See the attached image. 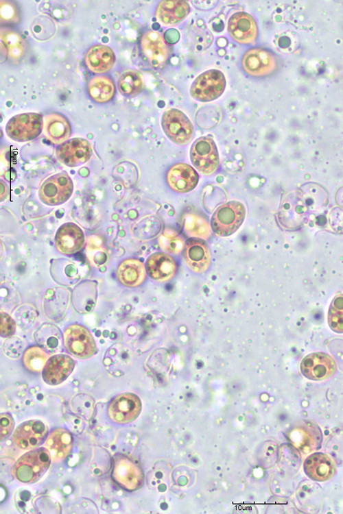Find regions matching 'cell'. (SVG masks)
<instances>
[{
    "mask_svg": "<svg viewBox=\"0 0 343 514\" xmlns=\"http://www.w3.org/2000/svg\"><path fill=\"white\" fill-rule=\"evenodd\" d=\"M327 203V194L321 186L307 184L284 196L278 212L279 221L285 229H296Z\"/></svg>",
    "mask_w": 343,
    "mask_h": 514,
    "instance_id": "1",
    "label": "cell"
},
{
    "mask_svg": "<svg viewBox=\"0 0 343 514\" xmlns=\"http://www.w3.org/2000/svg\"><path fill=\"white\" fill-rule=\"evenodd\" d=\"M51 460V454L47 448H40L29 451L17 460L13 469L14 475L22 482H35L47 472Z\"/></svg>",
    "mask_w": 343,
    "mask_h": 514,
    "instance_id": "2",
    "label": "cell"
},
{
    "mask_svg": "<svg viewBox=\"0 0 343 514\" xmlns=\"http://www.w3.org/2000/svg\"><path fill=\"white\" fill-rule=\"evenodd\" d=\"M246 212L244 205L239 201H230L222 204L212 215V230L219 236L233 234L244 222Z\"/></svg>",
    "mask_w": 343,
    "mask_h": 514,
    "instance_id": "3",
    "label": "cell"
},
{
    "mask_svg": "<svg viewBox=\"0 0 343 514\" xmlns=\"http://www.w3.org/2000/svg\"><path fill=\"white\" fill-rule=\"evenodd\" d=\"M43 129L42 115L36 112H27L12 117L6 124L5 132L12 140L27 142L37 138Z\"/></svg>",
    "mask_w": 343,
    "mask_h": 514,
    "instance_id": "4",
    "label": "cell"
},
{
    "mask_svg": "<svg viewBox=\"0 0 343 514\" xmlns=\"http://www.w3.org/2000/svg\"><path fill=\"white\" fill-rule=\"evenodd\" d=\"M73 191V183L65 172L47 178L40 186V200L48 206H58L66 202Z\"/></svg>",
    "mask_w": 343,
    "mask_h": 514,
    "instance_id": "5",
    "label": "cell"
},
{
    "mask_svg": "<svg viewBox=\"0 0 343 514\" xmlns=\"http://www.w3.org/2000/svg\"><path fill=\"white\" fill-rule=\"evenodd\" d=\"M190 158L196 169L205 175L213 174L219 167L218 151L214 140L209 136L200 137L193 142Z\"/></svg>",
    "mask_w": 343,
    "mask_h": 514,
    "instance_id": "6",
    "label": "cell"
},
{
    "mask_svg": "<svg viewBox=\"0 0 343 514\" xmlns=\"http://www.w3.org/2000/svg\"><path fill=\"white\" fill-rule=\"evenodd\" d=\"M161 125L166 136L178 145H187L194 134L191 121L182 111L176 108L169 109L163 113Z\"/></svg>",
    "mask_w": 343,
    "mask_h": 514,
    "instance_id": "7",
    "label": "cell"
},
{
    "mask_svg": "<svg viewBox=\"0 0 343 514\" xmlns=\"http://www.w3.org/2000/svg\"><path fill=\"white\" fill-rule=\"evenodd\" d=\"M64 345L71 354L79 358H88L96 351V344L91 332L83 326L71 324L63 334Z\"/></svg>",
    "mask_w": 343,
    "mask_h": 514,
    "instance_id": "8",
    "label": "cell"
},
{
    "mask_svg": "<svg viewBox=\"0 0 343 514\" xmlns=\"http://www.w3.org/2000/svg\"><path fill=\"white\" fill-rule=\"evenodd\" d=\"M226 79L218 70L211 69L200 74L193 82L190 93L201 101H210L218 98L224 92Z\"/></svg>",
    "mask_w": 343,
    "mask_h": 514,
    "instance_id": "9",
    "label": "cell"
},
{
    "mask_svg": "<svg viewBox=\"0 0 343 514\" xmlns=\"http://www.w3.org/2000/svg\"><path fill=\"white\" fill-rule=\"evenodd\" d=\"M243 69L253 77H263L276 68V59L268 49L257 47L248 50L241 60Z\"/></svg>",
    "mask_w": 343,
    "mask_h": 514,
    "instance_id": "10",
    "label": "cell"
},
{
    "mask_svg": "<svg viewBox=\"0 0 343 514\" xmlns=\"http://www.w3.org/2000/svg\"><path fill=\"white\" fill-rule=\"evenodd\" d=\"M302 374L311 380L329 378L336 371L333 358L323 352H314L305 356L300 365Z\"/></svg>",
    "mask_w": 343,
    "mask_h": 514,
    "instance_id": "11",
    "label": "cell"
},
{
    "mask_svg": "<svg viewBox=\"0 0 343 514\" xmlns=\"http://www.w3.org/2000/svg\"><path fill=\"white\" fill-rule=\"evenodd\" d=\"M112 477L120 487L128 491L139 488L142 482L140 468L128 456L121 454L113 458Z\"/></svg>",
    "mask_w": 343,
    "mask_h": 514,
    "instance_id": "12",
    "label": "cell"
},
{
    "mask_svg": "<svg viewBox=\"0 0 343 514\" xmlns=\"http://www.w3.org/2000/svg\"><path fill=\"white\" fill-rule=\"evenodd\" d=\"M90 143L82 138H73L61 144L56 150L58 160L64 165L74 167L86 162L92 156Z\"/></svg>",
    "mask_w": 343,
    "mask_h": 514,
    "instance_id": "13",
    "label": "cell"
},
{
    "mask_svg": "<svg viewBox=\"0 0 343 514\" xmlns=\"http://www.w3.org/2000/svg\"><path fill=\"white\" fill-rule=\"evenodd\" d=\"M141 402L139 397L130 393L115 397L110 402L108 414L110 419L117 424L132 421L140 413Z\"/></svg>",
    "mask_w": 343,
    "mask_h": 514,
    "instance_id": "14",
    "label": "cell"
},
{
    "mask_svg": "<svg viewBox=\"0 0 343 514\" xmlns=\"http://www.w3.org/2000/svg\"><path fill=\"white\" fill-rule=\"evenodd\" d=\"M183 257L188 267L196 273L206 271L211 263L209 247L200 238H191L185 242Z\"/></svg>",
    "mask_w": 343,
    "mask_h": 514,
    "instance_id": "15",
    "label": "cell"
},
{
    "mask_svg": "<svg viewBox=\"0 0 343 514\" xmlns=\"http://www.w3.org/2000/svg\"><path fill=\"white\" fill-rule=\"evenodd\" d=\"M85 243L84 234L80 226L72 222L62 224L55 236L58 251L64 255H72L80 252Z\"/></svg>",
    "mask_w": 343,
    "mask_h": 514,
    "instance_id": "16",
    "label": "cell"
},
{
    "mask_svg": "<svg viewBox=\"0 0 343 514\" xmlns=\"http://www.w3.org/2000/svg\"><path fill=\"white\" fill-rule=\"evenodd\" d=\"M199 176L196 171L188 164L178 162L167 171L166 181L174 192L185 193L193 190L198 184Z\"/></svg>",
    "mask_w": 343,
    "mask_h": 514,
    "instance_id": "17",
    "label": "cell"
},
{
    "mask_svg": "<svg viewBox=\"0 0 343 514\" xmlns=\"http://www.w3.org/2000/svg\"><path fill=\"white\" fill-rule=\"evenodd\" d=\"M47 428L40 420L27 421L14 430L12 441L19 448L32 449L39 445L44 440Z\"/></svg>",
    "mask_w": 343,
    "mask_h": 514,
    "instance_id": "18",
    "label": "cell"
},
{
    "mask_svg": "<svg viewBox=\"0 0 343 514\" xmlns=\"http://www.w3.org/2000/svg\"><path fill=\"white\" fill-rule=\"evenodd\" d=\"M228 31L231 38L239 44L253 43L257 36V25L252 16L246 12H236L229 19Z\"/></svg>",
    "mask_w": 343,
    "mask_h": 514,
    "instance_id": "19",
    "label": "cell"
},
{
    "mask_svg": "<svg viewBox=\"0 0 343 514\" xmlns=\"http://www.w3.org/2000/svg\"><path fill=\"white\" fill-rule=\"evenodd\" d=\"M141 47L146 59L155 67L162 66L169 58V47L158 32H146L141 38Z\"/></svg>",
    "mask_w": 343,
    "mask_h": 514,
    "instance_id": "20",
    "label": "cell"
},
{
    "mask_svg": "<svg viewBox=\"0 0 343 514\" xmlns=\"http://www.w3.org/2000/svg\"><path fill=\"white\" fill-rule=\"evenodd\" d=\"M74 367V361L69 356L54 355L47 361L43 369V380L51 385L58 384L68 378Z\"/></svg>",
    "mask_w": 343,
    "mask_h": 514,
    "instance_id": "21",
    "label": "cell"
},
{
    "mask_svg": "<svg viewBox=\"0 0 343 514\" xmlns=\"http://www.w3.org/2000/svg\"><path fill=\"white\" fill-rule=\"evenodd\" d=\"M145 269L152 279L158 282H165L175 276L177 264L170 255L163 252H156L147 258Z\"/></svg>",
    "mask_w": 343,
    "mask_h": 514,
    "instance_id": "22",
    "label": "cell"
},
{
    "mask_svg": "<svg viewBox=\"0 0 343 514\" xmlns=\"http://www.w3.org/2000/svg\"><path fill=\"white\" fill-rule=\"evenodd\" d=\"M304 470L312 480L322 482L333 476L335 472V465L328 455L318 452L306 458L304 462Z\"/></svg>",
    "mask_w": 343,
    "mask_h": 514,
    "instance_id": "23",
    "label": "cell"
},
{
    "mask_svg": "<svg viewBox=\"0 0 343 514\" xmlns=\"http://www.w3.org/2000/svg\"><path fill=\"white\" fill-rule=\"evenodd\" d=\"M43 134L52 144H62L71 134L69 120L59 113L48 114L43 119Z\"/></svg>",
    "mask_w": 343,
    "mask_h": 514,
    "instance_id": "24",
    "label": "cell"
},
{
    "mask_svg": "<svg viewBox=\"0 0 343 514\" xmlns=\"http://www.w3.org/2000/svg\"><path fill=\"white\" fill-rule=\"evenodd\" d=\"M84 61L91 72L104 73L111 69L115 61V56L109 47L96 45L87 51Z\"/></svg>",
    "mask_w": 343,
    "mask_h": 514,
    "instance_id": "25",
    "label": "cell"
},
{
    "mask_svg": "<svg viewBox=\"0 0 343 514\" xmlns=\"http://www.w3.org/2000/svg\"><path fill=\"white\" fill-rule=\"evenodd\" d=\"M97 287L95 282L86 280L76 285L72 293L74 308L81 314L91 312L97 302Z\"/></svg>",
    "mask_w": 343,
    "mask_h": 514,
    "instance_id": "26",
    "label": "cell"
},
{
    "mask_svg": "<svg viewBox=\"0 0 343 514\" xmlns=\"http://www.w3.org/2000/svg\"><path fill=\"white\" fill-rule=\"evenodd\" d=\"M117 276L124 286L136 287L141 285L146 277L144 264L137 258H127L119 265Z\"/></svg>",
    "mask_w": 343,
    "mask_h": 514,
    "instance_id": "27",
    "label": "cell"
},
{
    "mask_svg": "<svg viewBox=\"0 0 343 514\" xmlns=\"http://www.w3.org/2000/svg\"><path fill=\"white\" fill-rule=\"evenodd\" d=\"M73 439L71 433L63 428L54 429L48 435L45 442L51 459L60 461L65 458L72 449Z\"/></svg>",
    "mask_w": 343,
    "mask_h": 514,
    "instance_id": "28",
    "label": "cell"
},
{
    "mask_svg": "<svg viewBox=\"0 0 343 514\" xmlns=\"http://www.w3.org/2000/svg\"><path fill=\"white\" fill-rule=\"evenodd\" d=\"M69 302V291L64 288L49 289L44 298V309L51 319L59 320L64 317Z\"/></svg>",
    "mask_w": 343,
    "mask_h": 514,
    "instance_id": "29",
    "label": "cell"
},
{
    "mask_svg": "<svg viewBox=\"0 0 343 514\" xmlns=\"http://www.w3.org/2000/svg\"><path fill=\"white\" fill-rule=\"evenodd\" d=\"M190 7L185 1H161L157 5L156 15L165 25L181 22L189 13Z\"/></svg>",
    "mask_w": 343,
    "mask_h": 514,
    "instance_id": "30",
    "label": "cell"
},
{
    "mask_svg": "<svg viewBox=\"0 0 343 514\" xmlns=\"http://www.w3.org/2000/svg\"><path fill=\"white\" fill-rule=\"evenodd\" d=\"M89 96L97 103H106L111 100L115 93L113 80L106 75L95 76L88 84Z\"/></svg>",
    "mask_w": 343,
    "mask_h": 514,
    "instance_id": "31",
    "label": "cell"
},
{
    "mask_svg": "<svg viewBox=\"0 0 343 514\" xmlns=\"http://www.w3.org/2000/svg\"><path fill=\"white\" fill-rule=\"evenodd\" d=\"M183 229L185 234L191 237L208 239L211 236V226L202 215L189 212L185 215Z\"/></svg>",
    "mask_w": 343,
    "mask_h": 514,
    "instance_id": "32",
    "label": "cell"
},
{
    "mask_svg": "<svg viewBox=\"0 0 343 514\" xmlns=\"http://www.w3.org/2000/svg\"><path fill=\"white\" fill-rule=\"evenodd\" d=\"M1 41L7 55L13 60H20L24 55L26 46L21 36L15 30L3 27L1 29Z\"/></svg>",
    "mask_w": 343,
    "mask_h": 514,
    "instance_id": "33",
    "label": "cell"
},
{
    "mask_svg": "<svg viewBox=\"0 0 343 514\" xmlns=\"http://www.w3.org/2000/svg\"><path fill=\"white\" fill-rule=\"evenodd\" d=\"M296 432L299 438L296 440V444L302 451L308 452L319 447L322 435L318 427L311 423H305L299 426Z\"/></svg>",
    "mask_w": 343,
    "mask_h": 514,
    "instance_id": "34",
    "label": "cell"
},
{
    "mask_svg": "<svg viewBox=\"0 0 343 514\" xmlns=\"http://www.w3.org/2000/svg\"><path fill=\"white\" fill-rule=\"evenodd\" d=\"M37 343L49 352H55L62 345L60 330L51 323H44L36 332Z\"/></svg>",
    "mask_w": 343,
    "mask_h": 514,
    "instance_id": "35",
    "label": "cell"
},
{
    "mask_svg": "<svg viewBox=\"0 0 343 514\" xmlns=\"http://www.w3.org/2000/svg\"><path fill=\"white\" fill-rule=\"evenodd\" d=\"M48 355L40 347L32 345L25 351L23 356L24 366L29 371L39 372L46 365Z\"/></svg>",
    "mask_w": 343,
    "mask_h": 514,
    "instance_id": "36",
    "label": "cell"
},
{
    "mask_svg": "<svg viewBox=\"0 0 343 514\" xmlns=\"http://www.w3.org/2000/svg\"><path fill=\"white\" fill-rule=\"evenodd\" d=\"M118 86L126 95H135L139 93L143 86L141 74L134 70L125 71L119 77Z\"/></svg>",
    "mask_w": 343,
    "mask_h": 514,
    "instance_id": "37",
    "label": "cell"
},
{
    "mask_svg": "<svg viewBox=\"0 0 343 514\" xmlns=\"http://www.w3.org/2000/svg\"><path fill=\"white\" fill-rule=\"evenodd\" d=\"M161 247L167 253L180 254L184 249L183 238L175 230L167 228L163 231L158 238Z\"/></svg>",
    "mask_w": 343,
    "mask_h": 514,
    "instance_id": "38",
    "label": "cell"
},
{
    "mask_svg": "<svg viewBox=\"0 0 343 514\" xmlns=\"http://www.w3.org/2000/svg\"><path fill=\"white\" fill-rule=\"evenodd\" d=\"M330 328L336 333H343V294L336 295L329 308L327 316Z\"/></svg>",
    "mask_w": 343,
    "mask_h": 514,
    "instance_id": "39",
    "label": "cell"
},
{
    "mask_svg": "<svg viewBox=\"0 0 343 514\" xmlns=\"http://www.w3.org/2000/svg\"><path fill=\"white\" fill-rule=\"evenodd\" d=\"M1 19L6 22H15L18 19V10L8 1H1Z\"/></svg>",
    "mask_w": 343,
    "mask_h": 514,
    "instance_id": "40",
    "label": "cell"
},
{
    "mask_svg": "<svg viewBox=\"0 0 343 514\" xmlns=\"http://www.w3.org/2000/svg\"><path fill=\"white\" fill-rule=\"evenodd\" d=\"M1 440L6 439L12 433L14 426V421L13 417L8 413L1 414Z\"/></svg>",
    "mask_w": 343,
    "mask_h": 514,
    "instance_id": "41",
    "label": "cell"
},
{
    "mask_svg": "<svg viewBox=\"0 0 343 514\" xmlns=\"http://www.w3.org/2000/svg\"><path fill=\"white\" fill-rule=\"evenodd\" d=\"M330 223L335 232L343 234V210L335 208L331 210Z\"/></svg>",
    "mask_w": 343,
    "mask_h": 514,
    "instance_id": "42",
    "label": "cell"
},
{
    "mask_svg": "<svg viewBox=\"0 0 343 514\" xmlns=\"http://www.w3.org/2000/svg\"><path fill=\"white\" fill-rule=\"evenodd\" d=\"M1 336H10L14 333L15 323L14 320L4 313H1Z\"/></svg>",
    "mask_w": 343,
    "mask_h": 514,
    "instance_id": "43",
    "label": "cell"
},
{
    "mask_svg": "<svg viewBox=\"0 0 343 514\" xmlns=\"http://www.w3.org/2000/svg\"><path fill=\"white\" fill-rule=\"evenodd\" d=\"M164 39L169 44H174L179 40V33L174 29H169L165 33Z\"/></svg>",
    "mask_w": 343,
    "mask_h": 514,
    "instance_id": "44",
    "label": "cell"
},
{
    "mask_svg": "<svg viewBox=\"0 0 343 514\" xmlns=\"http://www.w3.org/2000/svg\"><path fill=\"white\" fill-rule=\"evenodd\" d=\"M336 202L343 208V187L340 188L336 193Z\"/></svg>",
    "mask_w": 343,
    "mask_h": 514,
    "instance_id": "45",
    "label": "cell"
}]
</instances>
